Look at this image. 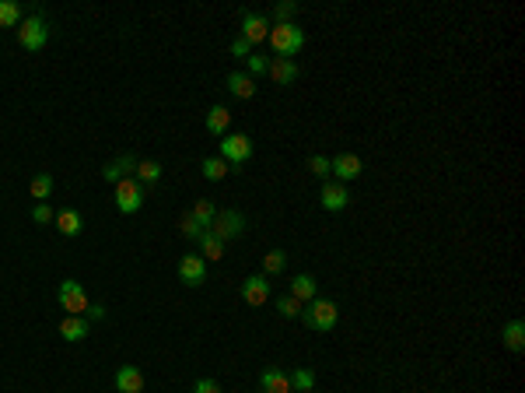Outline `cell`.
I'll return each mask as SVG.
<instances>
[{
    "mask_svg": "<svg viewBox=\"0 0 525 393\" xmlns=\"http://www.w3.org/2000/svg\"><path fill=\"white\" fill-rule=\"evenodd\" d=\"M308 173L329 183V175H333V173H329V158H323V155H312V158H308Z\"/></svg>",
    "mask_w": 525,
    "mask_h": 393,
    "instance_id": "cell-33",
    "label": "cell"
},
{
    "mask_svg": "<svg viewBox=\"0 0 525 393\" xmlns=\"http://www.w3.org/2000/svg\"><path fill=\"white\" fill-rule=\"evenodd\" d=\"M298 320H301L308 330H316V334H329V330H336L340 309H336V302H329V299H312V302L301 306Z\"/></svg>",
    "mask_w": 525,
    "mask_h": 393,
    "instance_id": "cell-1",
    "label": "cell"
},
{
    "mask_svg": "<svg viewBox=\"0 0 525 393\" xmlns=\"http://www.w3.org/2000/svg\"><path fill=\"white\" fill-rule=\"evenodd\" d=\"M294 14H298V4H294V0H284V4L274 7V21H277V25H287Z\"/></svg>",
    "mask_w": 525,
    "mask_h": 393,
    "instance_id": "cell-31",
    "label": "cell"
},
{
    "mask_svg": "<svg viewBox=\"0 0 525 393\" xmlns=\"http://www.w3.org/2000/svg\"><path fill=\"white\" fill-rule=\"evenodd\" d=\"M270 36V21H266V14H256V11H242V39L249 46L263 43Z\"/></svg>",
    "mask_w": 525,
    "mask_h": 393,
    "instance_id": "cell-10",
    "label": "cell"
},
{
    "mask_svg": "<svg viewBox=\"0 0 525 393\" xmlns=\"http://www.w3.org/2000/svg\"><path fill=\"white\" fill-rule=\"evenodd\" d=\"M224 85H228V91H232L235 98H252V95H256V81H252L249 74H239V71H235V74H228V78H224Z\"/></svg>",
    "mask_w": 525,
    "mask_h": 393,
    "instance_id": "cell-21",
    "label": "cell"
},
{
    "mask_svg": "<svg viewBox=\"0 0 525 393\" xmlns=\"http://www.w3.org/2000/svg\"><path fill=\"white\" fill-rule=\"evenodd\" d=\"M21 14H25V7H21L18 0H0V29L21 25Z\"/></svg>",
    "mask_w": 525,
    "mask_h": 393,
    "instance_id": "cell-23",
    "label": "cell"
},
{
    "mask_svg": "<svg viewBox=\"0 0 525 393\" xmlns=\"http://www.w3.org/2000/svg\"><path fill=\"white\" fill-rule=\"evenodd\" d=\"M319 204H323L326 211H343L350 204V193H347L343 183H326L323 193H319Z\"/></svg>",
    "mask_w": 525,
    "mask_h": 393,
    "instance_id": "cell-12",
    "label": "cell"
},
{
    "mask_svg": "<svg viewBox=\"0 0 525 393\" xmlns=\"http://www.w3.org/2000/svg\"><path fill=\"white\" fill-rule=\"evenodd\" d=\"M84 316H88V320H102V316H105V306H102V302H91Z\"/></svg>",
    "mask_w": 525,
    "mask_h": 393,
    "instance_id": "cell-39",
    "label": "cell"
},
{
    "mask_svg": "<svg viewBox=\"0 0 525 393\" xmlns=\"http://www.w3.org/2000/svg\"><path fill=\"white\" fill-rule=\"evenodd\" d=\"M284 267H287V253L284 250H270L266 257H263V274L270 277V274H281Z\"/></svg>",
    "mask_w": 525,
    "mask_h": 393,
    "instance_id": "cell-30",
    "label": "cell"
},
{
    "mask_svg": "<svg viewBox=\"0 0 525 393\" xmlns=\"http://www.w3.org/2000/svg\"><path fill=\"white\" fill-rule=\"evenodd\" d=\"M245 67H249V78H256V74H266V71H270V60L249 53V56H245Z\"/></svg>",
    "mask_w": 525,
    "mask_h": 393,
    "instance_id": "cell-32",
    "label": "cell"
},
{
    "mask_svg": "<svg viewBox=\"0 0 525 393\" xmlns=\"http://www.w3.org/2000/svg\"><path fill=\"white\" fill-rule=\"evenodd\" d=\"M259 390L263 393H291V379H287V372H281V369H266V372L259 376Z\"/></svg>",
    "mask_w": 525,
    "mask_h": 393,
    "instance_id": "cell-18",
    "label": "cell"
},
{
    "mask_svg": "<svg viewBox=\"0 0 525 393\" xmlns=\"http://www.w3.org/2000/svg\"><path fill=\"white\" fill-rule=\"evenodd\" d=\"M49 43V25L42 14H28L21 25H18V46L28 49V53H39L42 46Z\"/></svg>",
    "mask_w": 525,
    "mask_h": 393,
    "instance_id": "cell-3",
    "label": "cell"
},
{
    "mask_svg": "<svg viewBox=\"0 0 525 393\" xmlns=\"http://www.w3.org/2000/svg\"><path fill=\"white\" fill-rule=\"evenodd\" d=\"M133 173H137V183H140V186H155V183L162 179V165L147 158V162H137Z\"/></svg>",
    "mask_w": 525,
    "mask_h": 393,
    "instance_id": "cell-25",
    "label": "cell"
},
{
    "mask_svg": "<svg viewBox=\"0 0 525 393\" xmlns=\"http://www.w3.org/2000/svg\"><path fill=\"white\" fill-rule=\"evenodd\" d=\"M179 281L189 285V288H200L203 281H207V260H203L200 253H189V257L179 260Z\"/></svg>",
    "mask_w": 525,
    "mask_h": 393,
    "instance_id": "cell-8",
    "label": "cell"
},
{
    "mask_svg": "<svg viewBox=\"0 0 525 393\" xmlns=\"http://www.w3.org/2000/svg\"><path fill=\"white\" fill-rule=\"evenodd\" d=\"M193 393H221V387H217L214 379H197V383H193Z\"/></svg>",
    "mask_w": 525,
    "mask_h": 393,
    "instance_id": "cell-37",
    "label": "cell"
},
{
    "mask_svg": "<svg viewBox=\"0 0 525 393\" xmlns=\"http://www.w3.org/2000/svg\"><path fill=\"white\" fill-rule=\"evenodd\" d=\"M501 337H504V348L508 351H522L525 348V323L522 320H508L504 330H501Z\"/></svg>",
    "mask_w": 525,
    "mask_h": 393,
    "instance_id": "cell-20",
    "label": "cell"
},
{
    "mask_svg": "<svg viewBox=\"0 0 525 393\" xmlns=\"http://www.w3.org/2000/svg\"><path fill=\"white\" fill-rule=\"evenodd\" d=\"M60 337L71 341V344L84 341L88 337V316H63L60 320Z\"/></svg>",
    "mask_w": 525,
    "mask_h": 393,
    "instance_id": "cell-16",
    "label": "cell"
},
{
    "mask_svg": "<svg viewBox=\"0 0 525 393\" xmlns=\"http://www.w3.org/2000/svg\"><path fill=\"white\" fill-rule=\"evenodd\" d=\"M228 123H232V113H228L224 106H214V109L207 113V131L214 133V137H224V133H228Z\"/></svg>",
    "mask_w": 525,
    "mask_h": 393,
    "instance_id": "cell-22",
    "label": "cell"
},
{
    "mask_svg": "<svg viewBox=\"0 0 525 393\" xmlns=\"http://www.w3.org/2000/svg\"><path fill=\"white\" fill-rule=\"evenodd\" d=\"M221 158L235 169H242L245 162L252 158V141L245 133H224L221 137Z\"/></svg>",
    "mask_w": 525,
    "mask_h": 393,
    "instance_id": "cell-5",
    "label": "cell"
},
{
    "mask_svg": "<svg viewBox=\"0 0 525 393\" xmlns=\"http://www.w3.org/2000/svg\"><path fill=\"white\" fill-rule=\"evenodd\" d=\"M197 243H200L203 260H221V257H224V243H221V239H214L210 232H203V235L197 239Z\"/></svg>",
    "mask_w": 525,
    "mask_h": 393,
    "instance_id": "cell-28",
    "label": "cell"
},
{
    "mask_svg": "<svg viewBox=\"0 0 525 393\" xmlns=\"http://www.w3.org/2000/svg\"><path fill=\"white\" fill-rule=\"evenodd\" d=\"M133 169H137V158H133V155H120V158H113V162L102 169V179H105V183H123V179H130Z\"/></svg>",
    "mask_w": 525,
    "mask_h": 393,
    "instance_id": "cell-14",
    "label": "cell"
},
{
    "mask_svg": "<svg viewBox=\"0 0 525 393\" xmlns=\"http://www.w3.org/2000/svg\"><path fill=\"white\" fill-rule=\"evenodd\" d=\"M116 208H120V215H137L144 208V186L137 179L116 183Z\"/></svg>",
    "mask_w": 525,
    "mask_h": 393,
    "instance_id": "cell-7",
    "label": "cell"
},
{
    "mask_svg": "<svg viewBox=\"0 0 525 393\" xmlns=\"http://www.w3.org/2000/svg\"><path fill=\"white\" fill-rule=\"evenodd\" d=\"M329 173L336 175V183H350V179H358V175L364 173V162L358 158V155L343 151V155L329 158Z\"/></svg>",
    "mask_w": 525,
    "mask_h": 393,
    "instance_id": "cell-9",
    "label": "cell"
},
{
    "mask_svg": "<svg viewBox=\"0 0 525 393\" xmlns=\"http://www.w3.org/2000/svg\"><path fill=\"white\" fill-rule=\"evenodd\" d=\"M116 390L120 393H140L144 390V376H140V369L123 365L120 372H116Z\"/></svg>",
    "mask_w": 525,
    "mask_h": 393,
    "instance_id": "cell-17",
    "label": "cell"
},
{
    "mask_svg": "<svg viewBox=\"0 0 525 393\" xmlns=\"http://www.w3.org/2000/svg\"><path fill=\"white\" fill-rule=\"evenodd\" d=\"M56 302L60 309H67V316H84L88 312V295H84L81 281H74V277H67V281H60V288H56Z\"/></svg>",
    "mask_w": 525,
    "mask_h": 393,
    "instance_id": "cell-4",
    "label": "cell"
},
{
    "mask_svg": "<svg viewBox=\"0 0 525 393\" xmlns=\"http://www.w3.org/2000/svg\"><path fill=\"white\" fill-rule=\"evenodd\" d=\"M53 186H56V183H53V175L49 173H36L32 175V183H28V193H32L39 204H46V197H53Z\"/></svg>",
    "mask_w": 525,
    "mask_h": 393,
    "instance_id": "cell-24",
    "label": "cell"
},
{
    "mask_svg": "<svg viewBox=\"0 0 525 393\" xmlns=\"http://www.w3.org/2000/svg\"><path fill=\"white\" fill-rule=\"evenodd\" d=\"M291 299H298L301 306L312 302V299H319V281H316L312 274H298V277H291Z\"/></svg>",
    "mask_w": 525,
    "mask_h": 393,
    "instance_id": "cell-13",
    "label": "cell"
},
{
    "mask_svg": "<svg viewBox=\"0 0 525 393\" xmlns=\"http://www.w3.org/2000/svg\"><path fill=\"white\" fill-rule=\"evenodd\" d=\"M200 173H203V179H210V183H217V179H224V175L232 173V169H228V162H224V158L217 155V158H203Z\"/></svg>",
    "mask_w": 525,
    "mask_h": 393,
    "instance_id": "cell-27",
    "label": "cell"
},
{
    "mask_svg": "<svg viewBox=\"0 0 525 393\" xmlns=\"http://www.w3.org/2000/svg\"><path fill=\"white\" fill-rule=\"evenodd\" d=\"M277 309H281V316H298V312H301V302L291 299V295H284V299H277Z\"/></svg>",
    "mask_w": 525,
    "mask_h": 393,
    "instance_id": "cell-34",
    "label": "cell"
},
{
    "mask_svg": "<svg viewBox=\"0 0 525 393\" xmlns=\"http://www.w3.org/2000/svg\"><path fill=\"white\" fill-rule=\"evenodd\" d=\"M266 39H270V46H274V53H277V56L291 60L294 53H301V46H305V32H301L294 21H287V25H274Z\"/></svg>",
    "mask_w": 525,
    "mask_h": 393,
    "instance_id": "cell-2",
    "label": "cell"
},
{
    "mask_svg": "<svg viewBox=\"0 0 525 393\" xmlns=\"http://www.w3.org/2000/svg\"><path fill=\"white\" fill-rule=\"evenodd\" d=\"M249 53H252V46H249V43H245V39H242V36H239V39L232 43V56H242V60H245Z\"/></svg>",
    "mask_w": 525,
    "mask_h": 393,
    "instance_id": "cell-38",
    "label": "cell"
},
{
    "mask_svg": "<svg viewBox=\"0 0 525 393\" xmlns=\"http://www.w3.org/2000/svg\"><path fill=\"white\" fill-rule=\"evenodd\" d=\"M189 218H193L203 232H207V228H210V221L217 218V208H214L210 200H197V204H193V211H189Z\"/></svg>",
    "mask_w": 525,
    "mask_h": 393,
    "instance_id": "cell-26",
    "label": "cell"
},
{
    "mask_svg": "<svg viewBox=\"0 0 525 393\" xmlns=\"http://www.w3.org/2000/svg\"><path fill=\"white\" fill-rule=\"evenodd\" d=\"M53 218H56V215L49 211V204H36V208H32V221H36V225H49Z\"/></svg>",
    "mask_w": 525,
    "mask_h": 393,
    "instance_id": "cell-35",
    "label": "cell"
},
{
    "mask_svg": "<svg viewBox=\"0 0 525 393\" xmlns=\"http://www.w3.org/2000/svg\"><path fill=\"white\" fill-rule=\"evenodd\" d=\"M242 299L249 306H263L266 299H270V281H266V274H252V277H245L242 281Z\"/></svg>",
    "mask_w": 525,
    "mask_h": 393,
    "instance_id": "cell-11",
    "label": "cell"
},
{
    "mask_svg": "<svg viewBox=\"0 0 525 393\" xmlns=\"http://www.w3.org/2000/svg\"><path fill=\"white\" fill-rule=\"evenodd\" d=\"M214 239H221V243H228V239H239L245 232V218L239 211H217V218L210 221V228H207Z\"/></svg>",
    "mask_w": 525,
    "mask_h": 393,
    "instance_id": "cell-6",
    "label": "cell"
},
{
    "mask_svg": "<svg viewBox=\"0 0 525 393\" xmlns=\"http://www.w3.org/2000/svg\"><path fill=\"white\" fill-rule=\"evenodd\" d=\"M287 379H291V393H312V390H316V372H312V369H305V365L291 369V372H287Z\"/></svg>",
    "mask_w": 525,
    "mask_h": 393,
    "instance_id": "cell-19",
    "label": "cell"
},
{
    "mask_svg": "<svg viewBox=\"0 0 525 393\" xmlns=\"http://www.w3.org/2000/svg\"><path fill=\"white\" fill-rule=\"evenodd\" d=\"M53 221H56V228H60L63 235H78V232H81V215H78V211H71V208H67V211H60Z\"/></svg>",
    "mask_w": 525,
    "mask_h": 393,
    "instance_id": "cell-29",
    "label": "cell"
},
{
    "mask_svg": "<svg viewBox=\"0 0 525 393\" xmlns=\"http://www.w3.org/2000/svg\"><path fill=\"white\" fill-rule=\"evenodd\" d=\"M266 74H270V78H274L277 85H294L301 71H298V63H294V60H284V56H274V60H270V71H266Z\"/></svg>",
    "mask_w": 525,
    "mask_h": 393,
    "instance_id": "cell-15",
    "label": "cell"
},
{
    "mask_svg": "<svg viewBox=\"0 0 525 393\" xmlns=\"http://www.w3.org/2000/svg\"><path fill=\"white\" fill-rule=\"evenodd\" d=\"M182 235H186V239H200L203 228L193 218H189V215H186V218H182Z\"/></svg>",
    "mask_w": 525,
    "mask_h": 393,
    "instance_id": "cell-36",
    "label": "cell"
}]
</instances>
